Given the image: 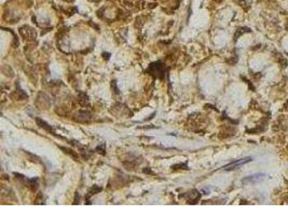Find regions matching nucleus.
<instances>
[{
	"label": "nucleus",
	"mask_w": 288,
	"mask_h": 216,
	"mask_svg": "<svg viewBox=\"0 0 288 216\" xmlns=\"http://www.w3.org/2000/svg\"><path fill=\"white\" fill-rule=\"evenodd\" d=\"M148 73H150V75H153V76L162 79L163 78V73H164L163 65L161 64V62L152 63V64L149 66Z\"/></svg>",
	"instance_id": "obj_1"
},
{
	"label": "nucleus",
	"mask_w": 288,
	"mask_h": 216,
	"mask_svg": "<svg viewBox=\"0 0 288 216\" xmlns=\"http://www.w3.org/2000/svg\"><path fill=\"white\" fill-rule=\"evenodd\" d=\"M249 161H251V158H250V157L244 158V159L236 160V161H233V162H231V163L227 164V165L223 166L222 169H223V170H227V171H231V170L237 169V168H240L241 165H243V164L247 163V162H249Z\"/></svg>",
	"instance_id": "obj_2"
},
{
	"label": "nucleus",
	"mask_w": 288,
	"mask_h": 216,
	"mask_svg": "<svg viewBox=\"0 0 288 216\" xmlns=\"http://www.w3.org/2000/svg\"><path fill=\"white\" fill-rule=\"evenodd\" d=\"M263 176L265 174H255V175L247 176L244 179H242V183L243 184H249V183H258V182L262 181L263 179Z\"/></svg>",
	"instance_id": "obj_3"
},
{
	"label": "nucleus",
	"mask_w": 288,
	"mask_h": 216,
	"mask_svg": "<svg viewBox=\"0 0 288 216\" xmlns=\"http://www.w3.org/2000/svg\"><path fill=\"white\" fill-rule=\"evenodd\" d=\"M36 121H37V124H38V126H40V128L44 129L45 131H47V132H49V133H51L52 135H55V136H56V133L54 132V130L52 129V126H49V124H47L45 121H43V120H41V119H39V118L36 119Z\"/></svg>",
	"instance_id": "obj_4"
},
{
	"label": "nucleus",
	"mask_w": 288,
	"mask_h": 216,
	"mask_svg": "<svg viewBox=\"0 0 288 216\" xmlns=\"http://www.w3.org/2000/svg\"><path fill=\"white\" fill-rule=\"evenodd\" d=\"M59 148H61V150H64V152L65 154H69L71 158H72L75 161H78V159H79V157H78V154H76V151H73V150H71V149H69V148H66V147H63V146H59Z\"/></svg>",
	"instance_id": "obj_5"
},
{
	"label": "nucleus",
	"mask_w": 288,
	"mask_h": 216,
	"mask_svg": "<svg viewBox=\"0 0 288 216\" xmlns=\"http://www.w3.org/2000/svg\"><path fill=\"white\" fill-rule=\"evenodd\" d=\"M99 191H102V188L98 187V186H96V185H94V186H93V187L90 189V191H89V193H87V198H90L91 196L95 195V193H99Z\"/></svg>",
	"instance_id": "obj_6"
},
{
	"label": "nucleus",
	"mask_w": 288,
	"mask_h": 216,
	"mask_svg": "<svg viewBox=\"0 0 288 216\" xmlns=\"http://www.w3.org/2000/svg\"><path fill=\"white\" fill-rule=\"evenodd\" d=\"M25 154H26L27 156H28V157L30 158V160H31V161H33V162H36V163H40V162H41V161H40V159H39V158L37 157L36 154H30V152H28V151H25Z\"/></svg>",
	"instance_id": "obj_7"
},
{
	"label": "nucleus",
	"mask_w": 288,
	"mask_h": 216,
	"mask_svg": "<svg viewBox=\"0 0 288 216\" xmlns=\"http://www.w3.org/2000/svg\"><path fill=\"white\" fill-rule=\"evenodd\" d=\"M176 168H184L186 170H188V166H187V164L184 163H179V164H175V165L172 166V169H176Z\"/></svg>",
	"instance_id": "obj_8"
},
{
	"label": "nucleus",
	"mask_w": 288,
	"mask_h": 216,
	"mask_svg": "<svg viewBox=\"0 0 288 216\" xmlns=\"http://www.w3.org/2000/svg\"><path fill=\"white\" fill-rule=\"evenodd\" d=\"M111 87H112V88H114V93H116V94H118V93H119V89L117 88V82H116V80H114V81H112V83H111Z\"/></svg>",
	"instance_id": "obj_9"
},
{
	"label": "nucleus",
	"mask_w": 288,
	"mask_h": 216,
	"mask_svg": "<svg viewBox=\"0 0 288 216\" xmlns=\"http://www.w3.org/2000/svg\"><path fill=\"white\" fill-rule=\"evenodd\" d=\"M99 150H102V154H105V145L104 144H102V145L98 146V147L96 148V151L99 152Z\"/></svg>",
	"instance_id": "obj_10"
},
{
	"label": "nucleus",
	"mask_w": 288,
	"mask_h": 216,
	"mask_svg": "<svg viewBox=\"0 0 288 216\" xmlns=\"http://www.w3.org/2000/svg\"><path fill=\"white\" fill-rule=\"evenodd\" d=\"M216 1H218V2H220V1H221V0H216Z\"/></svg>",
	"instance_id": "obj_11"
}]
</instances>
